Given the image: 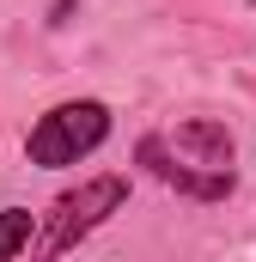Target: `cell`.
<instances>
[{
  "mask_svg": "<svg viewBox=\"0 0 256 262\" xmlns=\"http://www.w3.org/2000/svg\"><path fill=\"white\" fill-rule=\"evenodd\" d=\"M134 165H140L153 183L177 189L183 201H201V207H220V201H232V189H238V171H195V165H183V159L159 140V128H146L134 140Z\"/></svg>",
  "mask_w": 256,
  "mask_h": 262,
  "instance_id": "3",
  "label": "cell"
},
{
  "mask_svg": "<svg viewBox=\"0 0 256 262\" xmlns=\"http://www.w3.org/2000/svg\"><path fill=\"white\" fill-rule=\"evenodd\" d=\"M122 207H128V177H122V171L86 177L79 189H61V195L37 213V238H31L25 256H31V262H67L92 232H104Z\"/></svg>",
  "mask_w": 256,
  "mask_h": 262,
  "instance_id": "1",
  "label": "cell"
},
{
  "mask_svg": "<svg viewBox=\"0 0 256 262\" xmlns=\"http://www.w3.org/2000/svg\"><path fill=\"white\" fill-rule=\"evenodd\" d=\"M67 12H73V0H55L49 6V25H67Z\"/></svg>",
  "mask_w": 256,
  "mask_h": 262,
  "instance_id": "6",
  "label": "cell"
},
{
  "mask_svg": "<svg viewBox=\"0 0 256 262\" xmlns=\"http://www.w3.org/2000/svg\"><path fill=\"white\" fill-rule=\"evenodd\" d=\"M116 128V116H110V104L104 98H61V104H49L31 134H25V165L31 171H73V165H86L104 140Z\"/></svg>",
  "mask_w": 256,
  "mask_h": 262,
  "instance_id": "2",
  "label": "cell"
},
{
  "mask_svg": "<svg viewBox=\"0 0 256 262\" xmlns=\"http://www.w3.org/2000/svg\"><path fill=\"white\" fill-rule=\"evenodd\" d=\"M31 238H37V213L31 207H0V262H18L31 250Z\"/></svg>",
  "mask_w": 256,
  "mask_h": 262,
  "instance_id": "5",
  "label": "cell"
},
{
  "mask_svg": "<svg viewBox=\"0 0 256 262\" xmlns=\"http://www.w3.org/2000/svg\"><path fill=\"white\" fill-rule=\"evenodd\" d=\"M159 140L195 171H232L238 165V140L220 116H183L177 128H159Z\"/></svg>",
  "mask_w": 256,
  "mask_h": 262,
  "instance_id": "4",
  "label": "cell"
}]
</instances>
